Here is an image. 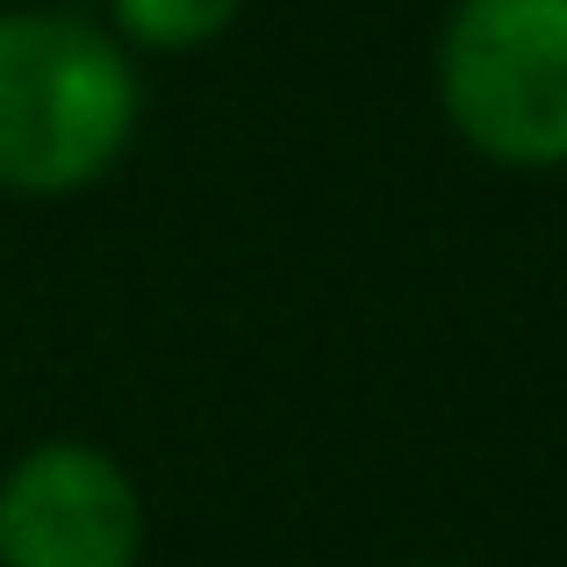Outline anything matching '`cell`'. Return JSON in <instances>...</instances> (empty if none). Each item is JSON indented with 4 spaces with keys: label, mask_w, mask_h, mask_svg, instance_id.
I'll return each mask as SVG.
<instances>
[{
    "label": "cell",
    "mask_w": 567,
    "mask_h": 567,
    "mask_svg": "<svg viewBox=\"0 0 567 567\" xmlns=\"http://www.w3.org/2000/svg\"><path fill=\"white\" fill-rule=\"evenodd\" d=\"M144 123V80L109 22L0 8V194L65 202L101 187Z\"/></svg>",
    "instance_id": "cell-1"
},
{
    "label": "cell",
    "mask_w": 567,
    "mask_h": 567,
    "mask_svg": "<svg viewBox=\"0 0 567 567\" xmlns=\"http://www.w3.org/2000/svg\"><path fill=\"white\" fill-rule=\"evenodd\" d=\"M431 101L503 173L567 166V0H453L431 43Z\"/></svg>",
    "instance_id": "cell-2"
},
{
    "label": "cell",
    "mask_w": 567,
    "mask_h": 567,
    "mask_svg": "<svg viewBox=\"0 0 567 567\" xmlns=\"http://www.w3.org/2000/svg\"><path fill=\"white\" fill-rule=\"evenodd\" d=\"M237 8H245V0H109V29L130 51L181 58V51L216 43L223 29L237 22Z\"/></svg>",
    "instance_id": "cell-4"
},
{
    "label": "cell",
    "mask_w": 567,
    "mask_h": 567,
    "mask_svg": "<svg viewBox=\"0 0 567 567\" xmlns=\"http://www.w3.org/2000/svg\"><path fill=\"white\" fill-rule=\"evenodd\" d=\"M410 567H453V560H410Z\"/></svg>",
    "instance_id": "cell-5"
},
{
    "label": "cell",
    "mask_w": 567,
    "mask_h": 567,
    "mask_svg": "<svg viewBox=\"0 0 567 567\" xmlns=\"http://www.w3.org/2000/svg\"><path fill=\"white\" fill-rule=\"evenodd\" d=\"M144 496L115 453L37 439L0 474V567H137Z\"/></svg>",
    "instance_id": "cell-3"
}]
</instances>
